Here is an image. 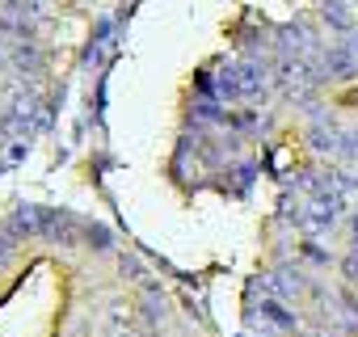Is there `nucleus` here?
Returning a JSON list of instances; mask_svg holds the SVG:
<instances>
[{
  "instance_id": "20e7f679",
  "label": "nucleus",
  "mask_w": 358,
  "mask_h": 337,
  "mask_svg": "<svg viewBox=\"0 0 358 337\" xmlns=\"http://www.w3.org/2000/svg\"><path fill=\"white\" fill-rule=\"evenodd\" d=\"M13 64H17V68H30V72H38V64H43V59H38L34 43H17V47H13Z\"/></svg>"
},
{
  "instance_id": "f257e3e1",
  "label": "nucleus",
  "mask_w": 358,
  "mask_h": 337,
  "mask_svg": "<svg viewBox=\"0 0 358 337\" xmlns=\"http://www.w3.org/2000/svg\"><path fill=\"white\" fill-rule=\"evenodd\" d=\"M320 72H324V76H337V80L354 76V72H358V51H350V47H329L324 59H320Z\"/></svg>"
},
{
  "instance_id": "f03ea898",
  "label": "nucleus",
  "mask_w": 358,
  "mask_h": 337,
  "mask_svg": "<svg viewBox=\"0 0 358 337\" xmlns=\"http://www.w3.org/2000/svg\"><path fill=\"white\" fill-rule=\"evenodd\" d=\"M262 320H270V324H278V329H295V316L282 308V299H270V295H266V303H262Z\"/></svg>"
},
{
  "instance_id": "0eeeda50",
  "label": "nucleus",
  "mask_w": 358,
  "mask_h": 337,
  "mask_svg": "<svg viewBox=\"0 0 358 337\" xmlns=\"http://www.w3.org/2000/svg\"><path fill=\"white\" fill-rule=\"evenodd\" d=\"M0 64H5V51H0Z\"/></svg>"
},
{
  "instance_id": "39448f33",
  "label": "nucleus",
  "mask_w": 358,
  "mask_h": 337,
  "mask_svg": "<svg viewBox=\"0 0 358 337\" xmlns=\"http://www.w3.org/2000/svg\"><path fill=\"white\" fill-rule=\"evenodd\" d=\"M341 270H345V278H350V282H358V249H354V257H345V266H341Z\"/></svg>"
},
{
  "instance_id": "423d86ee",
  "label": "nucleus",
  "mask_w": 358,
  "mask_h": 337,
  "mask_svg": "<svg viewBox=\"0 0 358 337\" xmlns=\"http://www.w3.org/2000/svg\"><path fill=\"white\" fill-rule=\"evenodd\" d=\"M354 236H358V220H354Z\"/></svg>"
},
{
  "instance_id": "7ed1b4c3",
  "label": "nucleus",
  "mask_w": 358,
  "mask_h": 337,
  "mask_svg": "<svg viewBox=\"0 0 358 337\" xmlns=\"http://www.w3.org/2000/svg\"><path fill=\"white\" fill-rule=\"evenodd\" d=\"M324 17L337 26V30H354V13H350V5H345V0H329V5H324Z\"/></svg>"
}]
</instances>
